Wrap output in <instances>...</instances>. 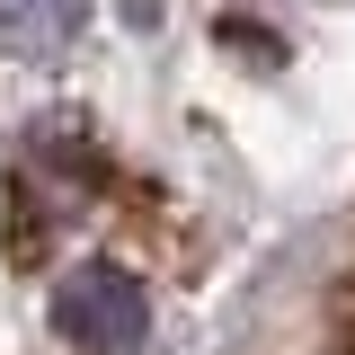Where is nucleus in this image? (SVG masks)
I'll list each match as a JSON object with an SVG mask.
<instances>
[{"mask_svg":"<svg viewBox=\"0 0 355 355\" xmlns=\"http://www.w3.org/2000/svg\"><path fill=\"white\" fill-rule=\"evenodd\" d=\"M53 329H62V347H80V355H142V338H151V293H142L133 266L80 258L53 284Z\"/></svg>","mask_w":355,"mask_h":355,"instance_id":"f257e3e1","label":"nucleus"},{"mask_svg":"<svg viewBox=\"0 0 355 355\" xmlns=\"http://www.w3.org/2000/svg\"><path fill=\"white\" fill-rule=\"evenodd\" d=\"M80 18H89V0H0V44L27 62H62Z\"/></svg>","mask_w":355,"mask_h":355,"instance_id":"f03ea898","label":"nucleus"}]
</instances>
